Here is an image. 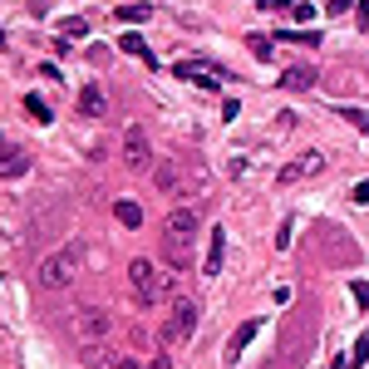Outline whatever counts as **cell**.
Returning <instances> with one entry per match:
<instances>
[{
    "instance_id": "obj_30",
    "label": "cell",
    "mask_w": 369,
    "mask_h": 369,
    "mask_svg": "<svg viewBox=\"0 0 369 369\" xmlns=\"http://www.w3.org/2000/svg\"><path fill=\"white\" fill-rule=\"evenodd\" d=\"M354 202H359V207H369V178H364V182H354Z\"/></svg>"
},
{
    "instance_id": "obj_8",
    "label": "cell",
    "mask_w": 369,
    "mask_h": 369,
    "mask_svg": "<svg viewBox=\"0 0 369 369\" xmlns=\"http://www.w3.org/2000/svg\"><path fill=\"white\" fill-rule=\"evenodd\" d=\"M192 241H197V237H178V232L163 237V261H168L173 271H187V266H192Z\"/></svg>"
},
{
    "instance_id": "obj_22",
    "label": "cell",
    "mask_w": 369,
    "mask_h": 369,
    "mask_svg": "<svg viewBox=\"0 0 369 369\" xmlns=\"http://www.w3.org/2000/svg\"><path fill=\"white\" fill-rule=\"evenodd\" d=\"M335 114H340L345 123H354L359 133H369V109H335Z\"/></svg>"
},
{
    "instance_id": "obj_26",
    "label": "cell",
    "mask_w": 369,
    "mask_h": 369,
    "mask_svg": "<svg viewBox=\"0 0 369 369\" xmlns=\"http://www.w3.org/2000/svg\"><path fill=\"white\" fill-rule=\"evenodd\" d=\"M350 295H354V300L369 310V281H350Z\"/></svg>"
},
{
    "instance_id": "obj_3",
    "label": "cell",
    "mask_w": 369,
    "mask_h": 369,
    "mask_svg": "<svg viewBox=\"0 0 369 369\" xmlns=\"http://www.w3.org/2000/svg\"><path fill=\"white\" fill-rule=\"evenodd\" d=\"M192 330H197V305L187 300V295H178L173 300V310H168V320H163V345H187L192 340Z\"/></svg>"
},
{
    "instance_id": "obj_19",
    "label": "cell",
    "mask_w": 369,
    "mask_h": 369,
    "mask_svg": "<svg viewBox=\"0 0 369 369\" xmlns=\"http://www.w3.org/2000/svg\"><path fill=\"white\" fill-rule=\"evenodd\" d=\"M25 114H30L35 123H49V119H55V114H49V103H44L40 94H25Z\"/></svg>"
},
{
    "instance_id": "obj_15",
    "label": "cell",
    "mask_w": 369,
    "mask_h": 369,
    "mask_svg": "<svg viewBox=\"0 0 369 369\" xmlns=\"http://www.w3.org/2000/svg\"><path fill=\"white\" fill-rule=\"evenodd\" d=\"M256 330H261V320H246V325H241V330L227 340V364H237V359H241V350L256 340Z\"/></svg>"
},
{
    "instance_id": "obj_1",
    "label": "cell",
    "mask_w": 369,
    "mask_h": 369,
    "mask_svg": "<svg viewBox=\"0 0 369 369\" xmlns=\"http://www.w3.org/2000/svg\"><path fill=\"white\" fill-rule=\"evenodd\" d=\"M79 266H84V246L69 241V246H60L55 256H44V261H40L35 281H40V291H69V286L79 281Z\"/></svg>"
},
{
    "instance_id": "obj_29",
    "label": "cell",
    "mask_w": 369,
    "mask_h": 369,
    "mask_svg": "<svg viewBox=\"0 0 369 369\" xmlns=\"http://www.w3.org/2000/svg\"><path fill=\"white\" fill-rule=\"evenodd\" d=\"M291 246V222H281V232H276V251H286Z\"/></svg>"
},
{
    "instance_id": "obj_31",
    "label": "cell",
    "mask_w": 369,
    "mask_h": 369,
    "mask_svg": "<svg viewBox=\"0 0 369 369\" xmlns=\"http://www.w3.org/2000/svg\"><path fill=\"white\" fill-rule=\"evenodd\" d=\"M350 6H354V0H330V6H325V10H330V15H345Z\"/></svg>"
},
{
    "instance_id": "obj_10",
    "label": "cell",
    "mask_w": 369,
    "mask_h": 369,
    "mask_svg": "<svg viewBox=\"0 0 369 369\" xmlns=\"http://www.w3.org/2000/svg\"><path fill=\"white\" fill-rule=\"evenodd\" d=\"M222 261H227V232L212 227V237H207V261H202V276H217L222 271Z\"/></svg>"
},
{
    "instance_id": "obj_7",
    "label": "cell",
    "mask_w": 369,
    "mask_h": 369,
    "mask_svg": "<svg viewBox=\"0 0 369 369\" xmlns=\"http://www.w3.org/2000/svg\"><path fill=\"white\" fill-rule=\"evenodd\" d=\"M173 74H178V79H192V84H202L207 94H217V89H222L217 69H212V65H202V60H178V65H173Z\"/></svg>"
},
{
    "instance_id": "obj_2",
    "label": "cell",
    "mask_w": 369,
    "mask_h": 369,
    "mask_svg": "<svg viewBox=\"0 0 369 369\" xmlns=\"http://www.w3.org/2000/svg\"><path fill=\"white\" fill-rule=\"evenodd\" d=\"M128 291H133V300L143 305V310H153V305H163V291H168V276H157V266L153 261H128Z\"/></svg>"
},
{
    "instance_id": "obj_28",
    "label": "cell",
    "mask_w": 369,
    "mask_h": 369,
    "mask_svg": "<svg viewBox=\"0 0 369 369\" xmlns=\"http://www.w3.org/2000/svg\"><path fill=\"white\" fill-rule=\"evenodd\" d=\"M222 119H241V103L237 98H222Z\"/></svg>"
},
{
    "instance_id": "obj_11",
    "label": "cell",
    "mask_w": 369,
    "mask_h": 369,
    "mask_svg": "<svg viewBox=\"0 0 369 369\" xmlns=\"http://www.w3.org/2000/svg\"><path fill=\"white\" fill-rule=\"evenodd\" d=\"M163 232H178V237H197V232H202V222H197V212H192V207H173V212L163 217Z\"/></svg>"
},
{
    "instance_id": "obj_5",
    "label": "cell",
    "mask_w": 369,
    "mask_h": 369,
    "mask_svg": "<svg viewBox=\"0 0 369 369\" xmlns=\"http://www.w3.org/2000/svg\"><path fill=\"white\" fill-rule=\"evenodd\" d=\"M74 335H79L84 345H98V340H109V335H114V315H109V310H98V305L79 310V320H74Z\"/></svg>"
},
{
    "instance_id": "obj_35",
    "label": "cell",
    "mask_w": 369,
    "mask_h": 369,
    "mask_svg": "<svg viewBox=\"0 0 369 369\" xmlns=\"http://www.w3.org/2000/svg\"><path fill=\"white\" fill-rule=\"evenodd\" d=\"M0 49H6V30H0Z\"/></svg>"
},
{
    "instance_id": "obj_4",
    "label": "cell",
    "mask_w": 369,
    "mask_h": 369,
    "mask_svg": "<svg viewBox=\"0 0 369 369\" xmlns=\"http://www.w3.org/2000/svg\"><path fill=\"white\" fill-rule=\"evenodd\" d=\"M315 173H325V153H295L291 163H281V173H276V182L281 187H295V182H305V178H315Z\"/></svg>"
},
{
    "instance_id": "obj_14",
    "label": "cell",
    "mask_w": 369,
    "mask_h": 369,
    "mask_svg": "<svg viewBox=\"0 0 369 369\" xmlns=\"http://www.w3.org/2000/svg\"><path fill=\"white\" fill-rule=\"evenodd\" d=\"M30 173V157L20 148H0V178H25Z\"/></svg>"
},
{
    "instance_id": "obj_21",
    "label": "cell",
    "mask_w": 369,
    "mask_h": 369,
    "mask_svg": "<svg viewBox=\"0 0 369 369\" xmlns=\"http://www.w3.org/2000/svg\"><path fill=\"white\" fill-rule=\"evenodd\" d=\"M148 15H153V6H123L119 10V25H143Z\"/></svg>"
},
{
    "instance_id": "obj_27",
    "label": "cell",
    "mask_w": 369,
    "mask_h": 369,
    "mask_svg": "<svg viewBox=\"0 0 369 369\" xmlns=\"http://www.w3.org/2000/svg\"><path fill=\"white\" fill-rule=\"evenodd\" d=\"M256 6H261V10H271V15H281V10L295 6V0H256Z\"/></svg>"
},
{
    "instance_id": "obj_9",
    "label": "cell",
    "mask_w": 369,
    "mask_h": 369,
    "mask_svg": "<svg viewBox=\"0 0 369 369\" xmlns=\"http://www.w3.org/2000/svg\"><path fill=\"white\" fill-rule=\"evenodd\" d=\"M153 182H157V192H168V197H182V192H187V182H182V168H178V157H163V168L153 173Z\"/></svg>"
},
{
    "instance_id": "obj_23",
    "label": "cell",
    "mask_w": 369,
    "mask_h": 369,
    "mask_svg": "<svg viewBox=\"0 0 369 369\" xmlns=\"http://www.w3.org/2000/svg\"><path fill=\"white\" fill-rule=\"evenodd\" d=\"M60 35H69V40L74 35H89V20L84 15H69V20H60Z\"/></svg>"
},
{
    "instance_id": "obj_20",
    "label": "cell",
    "mask_w": 369,
    "mask_h": 369,
    "mask_svg": "<svg viewBox=\"0 0 369 369\" xmlns=\"http://www.w3.org/2000/svg\"><path fill=\"white\" fill-rule=\"evenodd\" d=\"M271 40L276 35H246V49H251L256 60H271Z\"/></svg>"
},
{
    "instance_id": "obj_18",
    "label": "cell",
    "mask_w": 369,
    "mask_h": 369,
    "mask_svg": "<svg viewBox=\"0 0 369 369\" xmlns=\"http://www.w3.org/2000/svg\"><path fill=\"white\" fill-rule=\"evenodd\" d=\"M276 40H286V44H305V49H315V44H320V35H315V30H305V25H300V30H281Z\"/></svg>"
},
{
    "instance_id": "obj_13",
    "label": "cell",
    "mask_w": 369,
    "mask_h": 369,
    "mask_svg": "<svg viewBox=\"0 0 369 369\" xmlns=\"http://www.w3.org/2000/svg\"><path fill=\"white\" fill-rule=\"evenodd\" d=\"M281 89H291V94L315 89V69H310V65H291V69H281Z\"/></svg>"
},
{
    "instance_id": "obj_25",
    "label": "cell",
    "mask_w": 369,
    "mask_h": 369,
    "mask_svg": "<svg viewBox=\"0 0 369 369\" xmlns=\"http://www.w3.org/2000/svg\"><path fill=\"white\" fill-rule=\"evenodd\" d=\"M291 20H295V25H310V20H315V6H305V0H295V6H291Z\"/></svg>"
},
{
    "instance_id": "obj_16",
    "label": "cell",
    "mask_w": 369,
    "mask_h": 369,
    "mask_svg": "<svg viewBox=\"0 0 369 369\" xmlns=\"http://www.w3.org/2000/svg\"><path fill=\"white\" fill-rule=\"evenodd\" d=\"M119 44L128 49V55H133V60H143L148 69H157V55H153V49H148V40H143V35H133V30H128V35H123Z\"/></svg>"
},
{
    "instance_id": "obj_17",
    "label": "cell",
    "mask_w": 369,
    "mask_h": 369,
    "mask_svg": "<svg viewBox=\"0 0 369 369\" xmlns=\"http://www.w3.org/2000/svg\"><path fill=\"white\" fill-rule=\"evenodd\" d=\"M114 217H119L123 227H143V207L128 202V197H119V202H114Z\"/></svg>"
},
{
    "instance_id": "obj_34",
    "label": "cell",
    "mask_w": 369,
    "mask_h": 369,
    "mask_svg": "<svg viewBox=\"0 0 369 369\" xmlns=\"http://www.w3.org/2000/svg\"><path fill=\"white\" fill-rule=\"evenodd\" d=\"M148 369H168V354H157V359H153V364H148Z\"/></svg>"
},
{
    "instance_id": "obj_32",
    "label": "cell",
    "mask_w": 369,
    "mask_h": 369,
    "mask_svg": "<svg viewBox=\"0 0 369 369\" xmlns=\"http://www.w3.org/2000/svg\"><path fill=\"white\" fill-rule=\"evenodd\" d=\"M359 30H369V0H359Z\"/></svg>"
},
{
    "instance_id": "obj_12",
    "label": "cell",
    "mask_w": 369,
    "mask_h": 369,
    "mask_svg": "<svg viewBox=\"0 0 369 369\" xmlns=\"http://www.w3.org/2000/svg\"><path fill=\"white\" fill-rule=\"evenodd\" d=\"M103 109H109V94H103L98 84H84L79 89V114L84 119H103Z\"/></svg>"
},
{
    "instance_id": "obj_24",
    "label": "cell",
    "mask_w": 369,
    "mask_h": 369,
    "mask_svg": "<svg viewBox=\"0 0 369 369\" xmlns=\"http://www.w3.org/2000/svg\"><path fill=\"white\" fill-rule=\"evenodd\" d=\"M350 364L359 369V364H369V335H359L354 345H350Z\"/></svg>"
},
{
    "instance_id": "obj_6",
    "label": "cell",
    "mask_w": 369,
    "mask_h": 369,
    "mask_svg": "<svg viewBox=\"0 0 369 369\" xmlns=\"http://www.w3.org/2000/svg\"><path fill=\"white\" fill-rule=\"evenodd\" d=\"M123 168H128V173H148V168H153V143H148V133H143L138 123L123 133Z\"/></svg>"
},
{
    "instance_id": "obj_33",
    "label": "cell",
    "mask_w": 369,
    "mask_h": 369,
    "mask_svg": "<svg viewBox=\"0 0 369 369\" xmlns=\"http://www.w3.org/2000/svg\"><path fill=\"white\" fill-rule=\"evenodd\" d=\"M114 369H138V364H133V359L123 354V359H114Z\"/></svg>"
}]
</instances>
